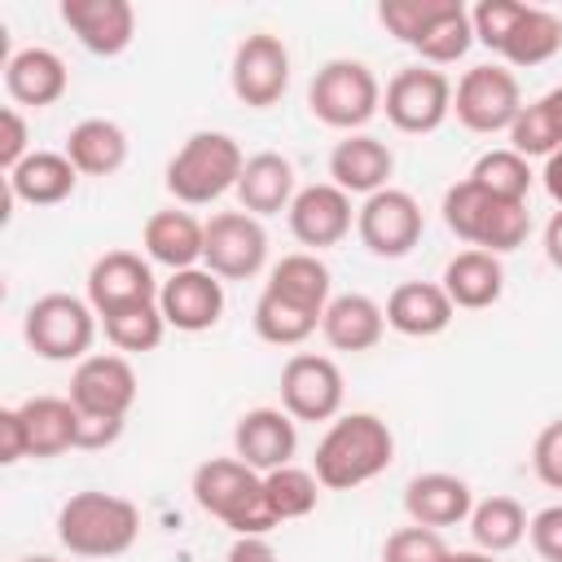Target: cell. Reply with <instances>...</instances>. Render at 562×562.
I'll list each match as a JSON object with an SVG mask.
<instances>
[{
	"instance_id": "obj_1",
	"label": "cell",
	"mask_w": 562,
	"mask_h": 562,
	"mask_svg": "<svg viewBox=\"0 0 562 562\" xmlns=\"http://www.w3.org/2000/svg\"><path fill=\"white\" fill-rule=\"evenodd\" d=\"M395 461V435L378 413H338L316 439L312 474L325 492H356Z\"/></svg>"
},
{
	"instance_id": "obj_2",
	"label": "cell",
	"mask_w": 562,
	"mask_h": 562,
	"mask_svg": "<svg viewBox=\"0 0 562 562\" xmlns=\"http://www.w3.org/2000/svg\"><path fill=\"white\" fill-rule=\"evenodd\" d=\"M140 536V509L119 492H75L57 509V540L70 558H119Z\"/></svg>"
},
{
	"instance_id": "obj_3",
	"label": "cell",
	"mask_w": 562,
	"mask_h": 562,
	"mask_svg": "<svg viewBox=\"0 0 562 562\" xmlns=\"http://www.w3.org/2000/svg\"><path fill=\"white\" fill-rule=\"evenodd\" d=\"M193 501L202 514L220 518L233 536H268L281 522L268 509L263 474H255L237 457H211L193 470Z\"/></svg>"
},
{
	"instance_id": "obj_4",
	"label": "cell",
	"mask_w": 562,
	"mask_h": 562,
	"mask_svg": "<svg viewBox=\"0 0 562 562\" xmlns=\"http://www.w3.org/2000/svg\"><path fill=\"white\" fill-rule=\"evenodd\" d=\"M246 167L241 145L228 132H193L167 162L162 184L180 206H211L220 202L228 189H237Z\"/></svg>"
},
{
	"instance_id": "obj_5",
	"label": "cell",
	"mask_w": 562,
	"mask_h": 562,
	"mask_svg": "<svg viewBox=\"0 0 562 562\" xmlns=\"http://www.w3.org/2000/svg\"><path fill=\"white\" fill-rule=\"evenodd\" d=\"M443 224L448 233H457L465 246L487 250V255H509L527 241L531 233V211L527 202H505L483 193L474 180H457L443 193Z\"/></svg>"
},
{
	"instance_id": "obj_6",
	"label": "cell",
	"mask_w": 562,
	"mask_h": 562,
	"mask_svg": "<svg viewBox=\"0 0 562 562\" xmlns=\"http://www.w3.org/2000/svg\"><path fill=\"white\" fill-rule=\"evenodd\" d=\"M307 110L316 123L342 136L364 132V123L382 110V83L356 57H329L307 83Z\"/></svg>"
},
{
	"instance_id": "obj_7",
	"label": "cell",
	"mask_w": 562,
	"mask_h": 562,
	"mask_svg": "<svg viewBox=\"0 0 562 562\" xmlns=\"http://www.w3.org/2000/svg\"><path fill=\"white\" fill-rule=\"evenodd\" d=\"M97 325L101 316L92 312L88 299L79 294H40L26 316H22V338L26 347L40 356V360H53V364H79L83 356H92V342H97Z\"/></svg>"
},
{
	"instance_id": "obj_8",
	"label": "cell",
	"mask_w": 562,
	"mask_h": 562,
	"mask_svg": "<svg viewBox=\"0 0 562 562\" xmlns=\"http://www.w3.org/2000/svg\"><path fill=\"white\" fill-rule=\"evenodd\" d=\"M452 114L465 132H479V136H496V132H509L514 119L522 114V88H518V75L501 61H483V66H470L457 83H452Z\"/></svg>"
},
{
	"instance_id": "obj_9",
	"label": "cell",
	"mask_w": 562,
	"mask_h": 562,
	"mask_svg": "<svg viewBox=\"0 0 562 562\" xmlns=\"http://www.w3.org/2000/svg\"><path fill=\"white\" fill-rule=\"evenodd\" d=\"M382 110L386 123L404 136H430L448 123L452 114V79L435 66H404L391 75V83L382 88Z\"/></svg>"
},
{
	"instance_id": "obj_10",
	"label": "cell",
	"mask_w": 562,
	"mask_h": 562,
	"mask_svg": "<svg viewBox=\"0 0 562 562\" xmlns=\"http://www.w3.org/2000/svg\"><path fill=\"white\" fill-rule=\"evenodd\" d=\"M228 88L250 110H272L290 88V48L272 31H250L233 48Z\"/></svg>"
},
{
	"instance_id": "obj_11",
	"label": "cell",
	"mask_w": 562,
	"mask_h": 562,
	"mask_svg": "<svg viewBox=\"0 0 562 562\" xmlns=\"http://www.w3.org/2000/svg\"><path fill=\"white\" fill-rule=\"evenodd\" d=\"M422 202L408 189H382L356 206V237L373 259H404L422 241Z\"/></svg>"
},
{
	"instance_id": "obj_12",
	"label": "cell",
	"mask_w": 562,
	"mask_h": 562,
	"mask_svg": "<svg viewBox=\"0 0 562 562\" xmlns=\"http://www.w3.org/2000/svg\"><path fill=\"white\" fill-rule=\"evenodd\" d=\"M268 263V228L263 220L246 211H215L206 220V250L202 268H211L220 281H250Z\"/></svg>"
},
{
	"instance_id": "obj_13",
	"label": "cell",
	"mask_w": 562,
	"mask_h": 562,
	"mask_svg": "<svg viewBox=\"0 0 562 562\" xmlns=\"http://www.w3.org/2000/svg\"><path fill=\"white\" fill-rule=\"evenodd\" d=\"M342 400H347L342 369L329 356L294 351L281 364V408L294 422H334L342 413Z\"/></svg>"
},
{
	"instance_id": "obj_14",
	"label": "cell",
	"mask_w": 562,
	"mask_h": 562,
	"mask_svg": "<svg viewBox=\"0 0 562 562\" xmlns=\"http://www.w3.org/2000/svg\"><path fill=\"white\" fill-rule=\"evenodd\" d=\"M70 404L83 417H114L127 422L136 404V369L119 351H92L70 373Z\"/></svg>"
},
{
	"instance_id": "obj_15",
	"label": "cell",
	"mask_w": 562,
	"mask_h": 562,
	"mask_svg": "<svg viewBox=\"0 0 562 562\" xmlns=\"http://www.w3.org/2000/svg\"><path fill=\"white\" fill-rule=\"evenodd\" d=\"M290 220V233L299 246H307L312 255L338 246L351 228H356V206H351V193H342L338 184L321 180V184H303L285 211Z\"/></svg>"
},
{
	"instance_id": "obj_16",
	"label": "cell",
	"mask_w": 562,
	"mask_h": 562,
	"mask_svg": "<svg viewBox=\"0 0 562 562\" xmlns=\"http://www.w3.org/2000/svg\"><path fill=\"white\" fill-rule=\"evenodd\" d=\"M162 281H154V268L136 250H105L88 268V303L97 316L136 307V303H158Z\"/></svg>"
},
{
	"instance_id": "obj_17",
	"label": "cell",
	"mask_w": 562,
	"mask_h": 562,
	"mask_svg": "<svg viewBox=\"0 0 562 562\" xmlns=\"http://www.w3.org/2000/svg\"><path fill=\"white\" fill-rule=\"evenodd\" d=\"M299 452V422L285 408L259 404L246 408L233 426V457L246 461L255 474H272L281 465H294Z\"/></svg>"
},
{
	"instance_id": "obj_18",
	"label": "cell",
	"mask_w": 562,
	"mask_h": 562,
	"mask_svg": "<svg viewBox=\"0 0 562 562\" xmlns=\"http://www.w3.org/2000/svg\"><path fill=\"white\" fill-rule=\"evenodd\" d=\"M158 307H162L167 329L206 334L224 316V281L211 268H202V263L184 268V272H171L162 281V290H158Z\"/></svg>"
},
{
	"instance_id": "obj_19",
	"label": "cell",
	"mask_w": 562,
	"mask_h": 562,
	"mask_svg": "<svg viewBox=\"0 0 562 562\" xmlns=\"http://www.w3.org/2000/svg\"><path fill=\"white\" fill-rule=\"evenodd\" d=\"M57 13L92 57H119L136 35V9L127 0H61Z\"/></svg>"
},
{
	"instance_id": "obj_20",
	"label": "cell",
	"mask_w": 562,
	"mask_h": 562,
	"mask_svg": "<svg viewBox=\"0 0 562 562\" xmlns=\"http://www.w3.org/2000/svg\"><path fill=\"white\" fill-rule=\"evenodd\" d=\"M395 154L373 132H351L329 149V184H338L351 198H373L391 189Z\"/></svg>"
},
{
	"instance_id": "obj_21",
	"label": "cell",
	"mask_w": 562,
	"mask_h": 562,
	"mask_svg": "<svg viewBox=\"0 0 562 562\" xmlns=\"http://www.w3.org/2000/svg\"><path fill=\"white\" fill-rule=\"evenodd\" d=\"M66 88H70V70H66V61L53 48L31 44V48L9 53V61H4V92H9V101L18 110L22 105L26 110H48V105H57L66 97Z\"/></svg>"
},
{
	"instance_id": "obj_22",
	"label": "cell",
	"mask_w": 562,
	"mask_h": 562,
	"mask_svg": "<svg viewBox=\"0 0 562 562\" xmlns=\"http://www.w3.org/2000/svg\"><path fill=\"white\" fill-rule=\"evenodd\" d=\"M140 246H145V259L149 263H162L167 272H184V268H198L202 263L206 224L193 211H184V206H162V211H154L145 220Z\"/></svg>"
},
{
	"instance_id": "obj_23",
	"label": "cell",
	"mask_w": 562,
	"mask_h": 562,
	"mask_svg": "<svg viewBox=\"0 0 562 562\" xmlns=\"http://www.w3.org/2000/svg\"><path fill=\"white\" fill-rule=\"evenodd\" d=\"M470 509H474V492H470V483L461 474L430 470V474L408 479V487H404V514L417 527L443 531V527L470 522Z\"/></svg>"
},
{
	"instance_id": "obj_24",
	"label": "cell",
	"mask_w": 562,
	"mask_h": 562,
	"mask_svg": "<svg viewBox=\"0 0 562 562\" xmlns=\"http://www.w3.org/2000/svg\"><path fill=\"white\" fill-rule=\"evenodd\" d=\"M237 206L255 220H268V215H281L290 211L299 184H294V162L277 149H259L246 158L241 167V180H237Z\"/></svg>"
},
{
	"instance_id": "obj_25",
	"label": "cell",
	"mask_w": 562,
	"mask_h": 562,
	"mask_svg": "<svg viewBox=\"0 0 562 562\" xmlns=\"http://www.w3.org/2000/svg\"><path fill=\"white\" fill-rule=\"evenodd\" d=\"M386 329L404 334V338H435L452 325L457 307L443 294L439 281H404L386 294Z\"/></svg>"
},
{
	"instance_id": "obj_26",
	"label": "cell",
	"mask_w": 562,
	"mask_h": 562,
	"mask_svg": "<svg viewBox=\"0 0 562 562\" xmlns=\"http://www.w3.org/2000/svg\"><path fill=\"white\" fill-rule=\"evenodd\" d=\"M443 294L452 299V307L461 312H483L492 303H501L505 294V268H501V255H487V250H457L448 263H443V277H439Z\"/></svg>"
},
{
	"instance_id": "obj_27",
	"label": "cell",
	"mask_w": 562,
	"mask_h": 562,
	"mask_svg": "<svg viewBox=\"0 0 562 562\" xmlns=\"http://www.w3.org/2000/svg\"><path fill=\"white\" fill-rule=\"evenodd\" d=\"M22 426H26V448L35 461H53L70 448H79V408L70 404V395H35L18 404Z\"/></svg>"
},
{
	"instance_id": "obj_28",
	"label": "cell",
	"mask_w": 562,
	"mask_h": 562,
	"mask_svg": "<svg viewBox=\"0 0 562 562\" xmlns=\"http://www.w3.org/2000/svg\"><path fill=\"white\" fill-rule=\"evenodd\" d=\"M321 334H325V342L334 351H351V356L356 351H373L382 342V334H386V312L369 294H356V290L351 294H334L325 316H321Z\"/></svg>"
},
{
	"instance_id": "obj_29",
	"label": "cell",
	"mask_w": 562,
	"mask_h": 562,
	"mask_svg": "<svg viewBox=\"0 0 562 562\" xmlns=\"http://www.w3.org/2000/svg\"><path fill=\"white\" fill-rule=\"evenodd\" d=\"M79 171L61 149H35L9 171V198L26 206H57L75 193Z\"/></svg>"
},
{
	"instance_id": "obj_30",
	"label": "cell",
	"mask_w": 562,
	"mask_h": 562,
	"mask_svg": "<svg viewBox=\"0 0 562 562\" xmlns=\"http://www.w3.org/2000/svg\"><path fill=\"white\" fill-rule=\"evenodd\" d=\"M263 290L281 294V299L294 303V307H307V312L325 316V307H329V299H334V277H329V268H325L321 255L294 250V255H281V259L268 268Z\"/></svg>"
},
{
	"instance_id": "obj_31",
	"label": "cell",
	"mask_w": 562,
	"mask_h": 562,
	"mask_svg": "<svg viewBox=\"0 0 562 562\" xmlns=\"http://www.w3.org/2000/svg\"><path fill=\"white\" fill-rule=\"evenodd\" d=\"M79 176H114L127 162V132L114 119H79L61 149Z\"/></svg>"
},
{
	"instance_id": "obj_32",
	"label": "cell",
	"mask_w": 562,
	"mask_h": 562,
	"mask_svg": "<svg viewBox=\"0 0 562 562\" xmlns=\"http://www.w3.org/2000/svg\"><path fill=\"white\" fill-rule=\"evenodd\" d=\"M562 53V18L540 9V4H527V13L518 18L514 35L501 44V61L505 66H518V70H531V66H544Z\"/></svg>"
},
{
	"instance_id": "obj_33",
	"label": "cell",
	"mask_w": 562,
	"mask_h": 562,
	"mask_svg": "<svg viewBox=\"0 0 562 562\" xmlns=\"http://www.w3.org/2000/svg\"><path fill=\"white\" fill-rule=\"evenodd\" d=\"M527 509L514 501V496H487V501H474L470 509V536H474V549L483 553H509L527 540Z\"/></svg>"
},
{
	"instance_id": "obj_34",
	"label": "cell",
	"mask_w": 562,
	"mask_h": 562,
	"mask_svg": "<svg viewBox=\"0 0 562 562\" xmlns=\"http://www.w3.org/2000/svg\"><path fill=\"white\" fill-rule=\"evenodd\" d=\"M470 44H474V26H470V9L461 4V0H443V9H439V18L422 31V40L413 44L417 48V57H422V66H452V61H461L465 53H470Z\"/></svg>"
},
{
	"instance_id": "obj_35",
	"label": "cell",
	"mask_w": 562,
	"mask_h": 562,
	"mask_svg": "<svg viewBox=\"0 0 562 562\" xmlns=\"http://www.w3.org/2000/svg\"><path fill=\"white\" fill-rule=\"evenodd\" d=\"M250 321H255V334H259L268 347H303V342L321 329V316H316V312L294 307V303H285V299L272 294V290H259Z\"/></svg>"
},
{
	"instance_id": "obj_36",
	"label": "cell",
	"mask_w": 562,
	"mask_h": 562,
	"mask_svg": "<svg viewBox=\"0 0 562 562\" xmlns=\"http://www.w3.org/2000/svg\"><path fill=\"white\" fill-rule=\"evenodd\" d=\"M465 180H474V184H479L483 193H492V198L527 202L536 171H531V162H527L522 154H514V149L505 145V149H487V154H479Z\"/></svg>"
},
{
	"instance_id": "obj_37",
	"label": "cell",
	"mask_w": 562,
	"mask_h": 562,
	"mask_svg": "<svg viewBox=\"0 0 562 562\" xmlns=\"http://www.w3.org/2000/svg\"><path fill=\"white\" fill-rule=\"evenodd\" d=\"M101 329H105V342L119 351V356H145L162 342L167 334V321H162V307L158 303H136V307H123V312H110L101 316Z\"/></svg>"
},
{
	"instance_id": "obj_38",
	"label": "cell",
	"mask_w": 562,
	"mask_h": 562,
	"mask_svg": "<svg viewBox=\"0 0 562 562\" xmlns=\"http://www.w3.org/2000/svg\"><path fill=\"white\" fill-rule=\"evenodd\" d=\"M263 496H268V509L277 522H294L321 505V479L303 465H281V470L263 474Z\"/></svg>"
},
{
	"instance_id": "obj_39",
	"label": "cell",
	"mask_w": 562,
	"mask_h": 562,
	"mask_svg": "<svg viewBox=\"0 0 562 562\" xmlns=\"http://www.w3.org/2000/svg\"><path fill=\"white\" fill-rule=\"evenodd\" d=\"M439 9H443V0H382L378 22L386 26V35H395L400 44L413 48L422 40V31L439 18Z\"/></svg>"
},
{
	"instance_id": "obj_40",
	"label": "cell",
	"mask_w": 562,
	"mask_h": 562,
	"mask_svg": "<svg viewBox=\"0 0 562 562\" xmlns=\"http://www.w3.org/2000/svg\"><path fill=\"white\" fill-rule=\"evenodd\" d=\"M522 13H527V4H522V0H479V4L470 9L474 44H483V48L501 53V44L514 35V26H518V18H522Z\"/></svg>"
},
{
	"instance_id": "obj_41",
	"label": "cell",
	"mask_w": 562,
	"mask_h": 562,
	"mask_svg": "<svg viewBox=\"0 0 562 562\" xmlns=\"http://www.w3.org/2000/svg\"><path fill=\"white\" fill-rule=\"evenodd\" d=\"M448 553L452 549L443 544V536L430 527H417V522L395 527L382 544V562H448Z\"/></svg>"
},
{
	"instance_id": "obj_42",
	"label": "cell",
	"mask_w": 562,
	"mask_h": 562,
	"mask_svg": "<svg viewBox=\"0 0 562 562\" xmlns=\"http://www.w3.org/2000/svg\"><path fill=\"white\" fill-rule=\"evenodd\" d=\"M531 470L544 487L562 492V417H553L531 443Z\"/></svg>"
},
{
	"instance_id": "obj_43",
	"label": "cell",
	"mask_w": 562,
	"mask_h": 562,
	"mask_svg": "<svg viewBox=\"0 0 562 562\" xmlns=\"http://www.w3.org/2000/svg\"><path fill=\"white\" fill-rule=\"evenodd\" d=\"M35 149H31V127H26V119H22V110L18 105H4L0 110V167H4V176L22 162V158H31Z\"/></svg>"
},
{
	"instance_id": "obj_44",
	"label": "cell",
	"mask_w": 562,
	"mask_h": 562,
	"mask_svg": "<svg viewBox=\"0 0 562 562\" xmlns=\"http://www.w3.org/2000/svg\"><path fill=\"white\" fill-rule=\"evenodd\" d=\"M527 536L544 562H562V505H544L540 514H531Z\"/></svg>"
},
{
	"instance_id": "obj_45",
	"label": "cell",
	"mask_w": 562,
	"mask_h": 562,
	"mask_svg": "<svg viewBox=\"0 0 562 562\" xmlns=\"http://www.w3.org/2000/svg\"><path fill=\"white\" fill-rule=\"evenodd\" d=\"M22 457H31V448H26V426H22L18 404H9V408H0V461H4V465H18Z\"/></svg>"
},
{
	"instance_id": "obj_46",
	"label": "cell",
	"mask_w": 562,
	"mask_h": 562,
	"mask_svg": "<svg viewBox=\"0 0 562 562\" xmlns=\"http://www.w3.org/2000/svg\"><path fill=\"white\" fill-rule=\"evenodd\" d=\"M79 417H83V413H79ZM119 435H123V422H114V417H83V426H79V448H83V452H97V448L119 443Z\"/></svg>"
},
{
	"instance_id": "obj_47",
	"label": "cell",
	"mask_w": 562,
	"mask_h": 562,
	"mask_svg": "<svg viewBox=\"0 0 562 562\" xmlns=\"http://www.w3.org/2000/svg\"><path fill=\"white\" fill-rule=\"evenodd\" d=\"M224 562H277V549L268 536H233Z\"/></svg>"
},
{
	"instance_id": "obj_48",
	"label": "cell",
	"mask_w": 562,
	"mask_h": 562,
	"mask_svg": "<svg viewBox=\"0 0 562 562\" xmlns=\"http://www.w3.org/2000/svg\"><path fill=\"white\" fill-rule=\"evenodd\" d=\"M540 184H544L549 202L562 211V149H553V154L544 158V167H540Z\"/></svg>"
},
{
	"instance_id": "obj_49",
	"label": "cell",
	"mask_w": 562,
	"mask_h": 562,
	"mask_svg": "<svg viewBox=\"0 0 562 562\" xmlns=\"http://www.w3.org/2000/svg\"><path fill=\"white\" fill-rule=\"evenodd\" d=\"M544 259L562 272V211H553L544 224Z\"/></svg>"
},
{
	"instance_id": "obj_50",
	"label": "cell",
	"mask_w": 562,
	"mask_h": 562,
	"mask_svg": "<svg viewBox=\"0 0 562 562\" xmlns=\"http://www.w3.org/2000/svg\"><path fill=\"white\" fill-rule=\"evenodd\" d=\"M540 110L549 114V123H553V132H558V140H562V88H549V92L540 97Z\"/></svg>"
},
{
	"instance_id": "obj_51",
	"label": "cell",
	"mask_w": 562,
	"mask_h": 562,
	"mask_svg": "<svg viewBox=\"0 0 562 562\" xmlns=\"http://www.w3.org/2000/svg\"><path fill=\"white\" fill-rule=\"evenodd\" d=\"M448 562H496V553H483V549H457V553H448Z\"/></svg>"
},
{
	"instance_id": "obj_52",
	"label": "cell",
	"mask_w": 562,
	"mask_h": 562,
	"mask_svg": "<svg viewBox=\"0 0 562 562\" xmlns=\"http://www.w3.org/2000/svg\"><path fill=\"white\" fill-rule=\"evenodd\" d=\"M18 562H61V558H53V553H26V558H18Z\"/></svg>"
}]
</instances>
